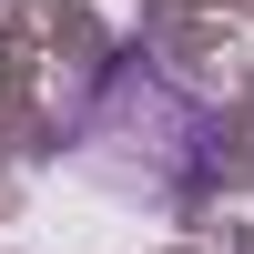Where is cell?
<instances>
[{"instance_id":"1","label":"cell","mask_w":254,"mask_h":254,"mask_svg":"<svg viewBox=\"0 0 254 254\" xmlns=\"http://www.w3.org/2000/svg\"><path fill=\"white\" fill-rule=\"evenodd\" d=\"M61 153L122 203H193L224 163V102L163 51H112L61 112Z\"/></svg>"}]
</instances>
